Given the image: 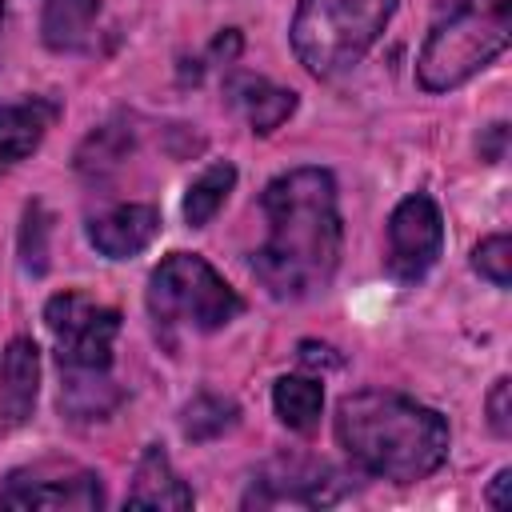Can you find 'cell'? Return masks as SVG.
<instances>
[{
    "label": "cell",
    "mask_w": 512,
    "mask_h": 512,
    "mask_svg": "<svg viewBox=\"0 0 512 512\" xmlns=\"http://www.w3.org/2000/svg\"><path fill=\"white\" fill-rule=\"evenodd\" d=\"M260 212L268 232L252 252L256 280L276 300H304L328 288L344 236L332 172L292 168L276 176L260 196Z\"/></svg>",
    "instance_id": "6da1fadb"
},
{
    "label": "cell",
    "mask_w": 512,
    "mask_h": 512,
    "mask_svg": "<svg viewBox=\"0 0 512 512\" xmlns=\"http://www.w3.org/2000/svg\"><path fill=\"white\" fill-rule=\"evenodd\" d=\"M336 440L356 468L396 484H416L448 460V420L384 388H364L336 404Z\"/></svg>",
    "instance_id": "7a4b0ae2"
},
{
    "label": "cell",
    "mask_w": 512,
    "mask_h": 512,
    "mask_svg": "<svg viewBox=\"0 0 512 512\" xmlns=\"http://www.w3.org/2000/svg\"><path fill=\"white\" fill-rule=\"evenodd\" d=\"M512 36V0H460L424 40L416 80L424 92H448L488 68Z\"/></svg>",
    "instance_id": "3957f363"
},
{
    "label": "cell",
    "mask_w": 512,
    "mask_h": 512,
    "mask_svg": "<svg viewBox=\"0 0 512 512\" xmlns=\"http://www.w3.org/2000/svg\"><path fill=\"white\" fill-rule=\"evenodd\" d=\"M400 0H300L292 16V52L312 76H336L364 60Z\"/></svg>",
    "instance_id": "277c9868"
},
{
    "label": "cell",
    "mask_w": 512,
    "mask_h": 512,
    "mask_svg": "<svg viewBox=\"0 0 512 512\" xmlns=\"http://www.w3.org/2000/svg\"><path fill=\"white\" fill-rule=\"evenodd\" d=\"M244 300L236 288L192 252L164 256L148 276V312L160 328H192V332H216L240 316Z\"/></svg>",
    "instance_id": "5b68a950"
},
{
    "label": "cell",
    "mask_w": 512,
    "mask_h": 512,
    "mask_svg": "<svg viewBox=\"0 0 512 512\" xmlns=\"http://www.w3.org/2000/svg\"><path fill=\"white\" fill-rule=\"evenodd\" d=\"M44 324L56 340V360L64 372L88 376L112 368V344L120 332V312L88 300L84 292H56L44 304Z\"/></svg>",
    "instance_id": "8992f818"
},
{
    "label": "cell",
    "mask_w": 512,
    "mask_h": 512,
    "mask_svg": "<svg viewBox=\"0 0 512 512\" xmlns=\"http://www.w3.org/2000/svg\"><path fill=\"white\" fill-rule=\"evenodd\" d=\"M0 508H48V512H96L104 508L100 476L72 460H36L12 468L0 484Z\"/></svg>",
    "instance_id": "52a82bcc"
},
{
    "label": "cell",
    "mask_w": 512,
    "mask_h": 512,
    "mask_svg": "<svg viewBox=\"0 0 512 512\" xmlns=\"http://www.w3.org/2000/svg\"><path fill=\"white\" fill-rule=\"evenodd\" d=\"M444 252V216L432 196L412 192L388 216V272L404 284L428 276Z\"/></svg>",
    "instance_id": "ba28073f"
},
{
    "label": "cell",
    "mask_w": 512,
    "mask_h": 512,
    "mask_svg": "<svg viewBox=\"0 0 512 512\" xmlns=\"http://www.w3.org/2000/svg\"><path fill=\"white\" fill-rule=\"evenodd\" d=\"M344 492L340 472L316 460H272L260 480H252V492L244 504H328Z\"/></svg>",
    "instance_id": "9c48e42d"
},
{
    "label": "cell",
    "mask_w": 512,
    "mask_h": 512,
    "mask_svg": "<svg viewBox=\"0 0 512 512\" xmlns=\"http://www.w3.org/2000/svg\"><path fill=\"white\" fill-rule=\"evenodd\" d=\"M40 392V348L16 336L0 356V432H16L32 420Z\"/></svg>",
    "instance_id": "30bf717a"
},
{
    "label": "cell",
    "mask_w": 512,
    "mask_h": 512,
    "mask_svg": "<svg viewBox=\"0 0 512 512\" xmlns=\"http://www.w3.org/2000/svg\"><path fill=\"white\" fill-rule=\"evenodd\" d=\"M160 232V212L152 204H116L112 212L96 216L88 224V240L108 260H128L144 252Z\"/></svg>",
    "instance_id": "8fae6325"
},
{
    "label": "cell",
    "mask_w": 512,
    "mask_h": 512,
    "mask_svg": "<svg viewBox=\"0 0 512 512\" xmlns=\"http://www.w3.org/2000/svg\"><path fill=\"white\" fill-rule=\"evenodd\" d=\"M124 504L128 508H160V512L192 508V488L176 476V468H172V460H168V452L160 444H148L140 452Z\"/></svg>",
    "instance_id": "7c38bea8"
},
{
    "label": "cell",
    "mask_w": 512,
    "mask_h": 512,
    "mask_svg": "<svg viewBox=\"0 0 512 512\" xmlns=\"http://www.w3.org/2000/svg\"><path fill=\"white\" fill-rule=\"evenodd\" d=\"M56 120V104L52 100H24V104H8L0 112V172H8L12 164H20L28 152L40 148V140L48 136Z\"/></svg>",
    "instance_id": "4fadbf2b"
},
{
    "label": "cell",
    "mask_w": 512,
    "mask_h": 512,
    "mask_svg": "<svg viewBox=\"0 0 512 512\" xmlns=\"http://www.w3.org/2000/svg\"><path fill=\"white\" fill-rule=\"evenodd\" d=\"M228 96L244 112V120L252 124V132H272V128H280L296 112V92L276 88V84H268L260 76H236V80H228Z\"/></svg>",
    "instance_id": "5bb4252c"
},
{
    "label": "cell",
    "mask_w": 512,
    "mask_h": 512,
    "mask_svg": "<svg viewBox=\"0 0 512 512\" xmlns=\"http://www.w3.org/2000/svg\"><path fill=\"white\" fill-rule=\"evenodd\" d=\"M96 16H100V0H44V16H40L44 44L56 52L88 48Z\"/></svg>",
    "instance_id": "9a60e30c"
},
{
    "label": "cell",
    "mask_w": 512,
    "mask_h": 512,
    "mask_svg": "<svg viewBox=\"0 0 512 512\" xmlns=\"http://www.w3.org/2000/svg\"><path fill=\"white\" fill-rule=\"evenodd\" d=\"M272 408H276L280 424H288L292 432H312L320 424L324 388L312 376H280L272 384Z\"/></svg>",
    "instance_id": "2e32d148"
},
{
    "label": "cell",
    "mask_w": 512,
    "mask_h": 512,
    "mask_svg": "<svg viewBox=\"0 0 512 512\" xmlns=\"http://www.w3.org/2000/svg\"><path fill=\"white\" fill-rule=\"evenodd\" d=\"M60 404H64V412H72L80 420H100L120 404V388L108 380V372H88V376L64 372Z\"/></svg>",
    "instance_id": "e0dca14e"
},
{
    "label": "cell",
    "mask_w": 512,
    "mask_h": 512,
    "mask_svg": "<svg viewBox=\"0 0 512 512\" xmlns=\"http://www.w3.org/2000/svg\"><path fill=\"white\" fill-rule=\"evenodd\" d=\"M232 184H236V168H232L228 160L208 164V168L188 184V192H184V220H188L192 228H204V224L224 208Z\"/></svg>",
    "instance_id": "ac0fdd59"
},
{
    "label": "cell",
    "mask_w": 512,
    "mask_h": 512,
    "mask_svg": "<svg viewBox=\"0 0 512 512\" xmlns=\"http://www.w3.org/2000/svg\"><path fill=\"white\" fill-rule=\"evenodd\" d=\"M236 424V404L220 396H196L184 412V436L188 440H212Z\"/></svg>",
    "instance_id": "d6986e66"
},
{
    "label": "cell",
    "mask_w": 512,
    "mask_h": 512,
    "mask_svg": "<svg viewBox=\"0 0 512 512\" xmlns=\"http://www.w3.org/2000/svg\"><path fill=\"white\" fill-rule=\"evenodd\" d=\"M472 268H476L484 280H492L496 288H508V284H512V240H508L504 232L480 240L476 252H472Z\"/></svg>",
    "instance_id": "ffe728a7"
},
{
    "label": "cell",
    "mask_w": 512,
    "mask_h": 512,
    "mask_svg": "<svg viewBox=\"0 0 512 512\" xmlns=\"http://www.w3.org/2000/svg\"><path fill=\"white\" fill-rule=\"evenodd\" d=\"M44 232H48V220H44L40 204H32V208H28V220H24L20 252H24V268L36 272V276L48 268V244H44Z\"/></svg>",
    "instance_id": "44dd1931"
},
{
    "label": "cell",
    "mask_w": 512,
    "mask_h": 512,
    "mask_svg": "<svg viewBox=\"0 0 512 512\" xmlns=\"http://www.w3.org/2000/svg\"><path fill=\"white\" fill-rule=\"evenodd\" d=\"M488 424L496 436H512V384H508V376H500L488 392Z\"/></svg>",
    "instance_id": "7402d4cb"
},
{
    "label": "cell",
    "mask_w": 512,
    "mask_h": 512,
    "mask_svg": "<svg viewBox=\"0 0 512 512\" xmlns=\"http://www.w3.org/2000/svg\"><path fill=\"white\" fill-rule=\"evenodd\" d=\"M508 484H512V468H500V472L492 476V484H488V504H492V508H500V512L508 508V496H504V488H508Z\"/></svg>",
    "instance_id": "603a6c76"
},
{
    "label": "cell",
    "mask_w": 512,
    "mask_h": 512,
    "mask_svg": "<svg viewBox=\"0 0 512 512\" xmlns=\"http://www.w3.org/2000/svg\"><path fill=\"white\" fill-rule=\"evenodd\" d=\"M0 16H4V0H0Z\"/></svg>",
    "instance_id": "cb8c5ba5"
}]
</instances>
